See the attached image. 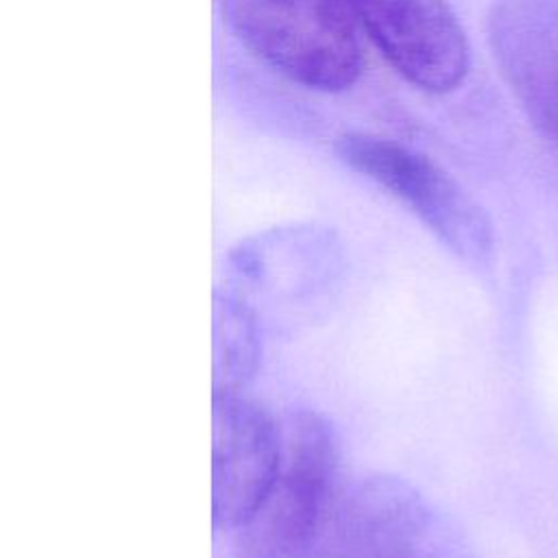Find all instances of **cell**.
<instances>
[{
  "label": "cell",
  "mask_w": 558,
  "mask_h": 558,
  "mask_svg": "<svg viewBox=\"0 0 558 558\" xmlns=\"http://www.w3.org/2000/svg\"><path fill=\"white\" fill-rule=\"evenodd\" d=\"M259 357L253 310L238 296H225L216 310V388L240 392L255 373Z\"/></svg>",
  "instance_id": "obj_8"
},
{
  "label": "cell",
  "mask_w": 558,
  "mask_h": 558,
  "mask_svg": "<svg viewBox=\"0 0 558 558\" xmlns=\"http://www.w3.org/2000/svg\"><path fill=\"white\" fill-rule=\"evenodd\" d=\"M281 456V427L268 410L240 392H214L211 512L235 530L268 490Z\"/></svg>",
  "instance_id": "obj_6"
},
{
  "label": "cell",
  "mask_w": 558,
  "mask_h": 558,
  "mask_svg": "<svg viewBox=\"0 0 558 558\" xmlns=\"http://www.w3.org/2000/svg\"><path fill=\"white\" fill-rule=\"evenodd\" d=\"M338 157L410 207L458 255L482 259L490 227L480 205L425 155L375 135L351 133L336 144Z\"/></svg>",
  "instance_id": "obj_3"
},
{
  "label": "cell",
  "mask_w": 558,
  "mask_h": 558,
  "mask_svg": "<svg viewBox=\"0 0 558 558\" xmlns=\"http://www.w3.org/2000/svg\"><path fill=\"white\" fill-rule=\"evenodd\" d=\"M244 41L290 81L320 92L349 87L364 54L355 22L342 0H225Z\"/></svg>",
  "instance_id": "obj_2"
},
{
  "label": "cell",
  "mask_w": 558,
  "mask_h": 558,
  "mask_svg": "<svg viewBox=\"0 0 558 558\" xmlns=\"http://www.w3.org/2000/svg\"><path fill=\"white\" fill-rule=\"evenodd\" d=\"M488 39L530 122L558 140V0H495Z\"/></svg>",
  "instance_id": "obj_7"
},
{
  "label": "cell",
  "mask_w": 558,
  "mask_h": 558,
  "mask_svg": "<svg viewBox=\"0 0 558 558\" xmlns=\"http://www.w3.org/2000/svg\"><path fill=\"white\" fill-rule=\"evenodd\" d=\"M331 558H466L408 482L373 475L344 499Z\"/></svg>",
  "instance_id": "obj_4"
},
{
  "label": "cell",
  "mask_w": 558,
  "mask_h": 558,
  "mask_svg": "<svg viewBox=\"0 0 558 558\" xmlns=\"http://www.w3.org/2000/svg\"><path fill=\"white\" fill-rule=\"evenodd\" d=\"M388 63L425 92L464 81L469 44L447 0H342Z\"/></svg>",
  "instance_id": "obj_5"
},
{
  "label": "cell",
  "mask_w": 558,
  "mask_h": 558,
  "mask_svg": "<svg viewBox=\"0 0 558 558\" xmlns=\"http://www.w3.org/2000/svg\"><path fill=\"white\" fill-rule=\"evenodd\" d=\"M340 440L310 410L281 427L277 473L235 527L238 558H331L340 517Z\"/></svg>",
  "instance_id": "obj_1"
}]
</instances>
